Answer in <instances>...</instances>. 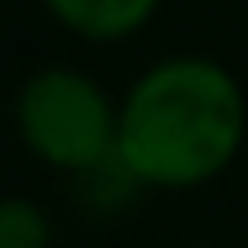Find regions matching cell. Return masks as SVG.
I'll list each match as a JSON object with an SVG mask.
<instances>
[{
  "label": "cell",
  "instance_id": "1",
  "mask_svg": "<svg viewBox=\"0 0 248 248\" xmlns=\"http://www.w3.org/2000/svg\"><path fill=\"white\" fill-rule=\"evenodd\" d=\"M243 141L238 83L209 59H166L117 112V156L146 185H200L219 175Z\"/></svg>",
  "mask_w": 248,
  "mask_h": 248
},
{
  "label": "cell",
  "instance_id": "2",
  "mask_svg": "<svg viewBox=\"0 0 248 248\" xmlns=\"http://www.w3.org/2000/svg\"><path fill=\"white\" fill-rule=\"evenodd\" d=\"M20 137L34 156L63 170H93L117 156V112L102 97V88L83 73L49 68L20 88L15 102Z\"/></svg>",
  "mask_w": 248,
  "mask_h": 248
},
{
  "label": "cell",
  "instance_id": "3",
  "mask_svg": "<svg viewBox=\"0 0 248 248\" xmlns=\"http://www.w3.org/2000/svg\"><path fill=\"white\" fill-rule=\"evenodd\" d=\"M44 5L83 39H122L151 20L156 0H44Z\"/></svg>",
  "mask_w": 248,
  "mask_h": 248
},
{
  "label": "cell",
  "instance_id": "4",
  "mask_svg": "<svg viewBox=\"0 0 248 248\" xmlns=\"http://www.w3.org/2000/svg\"><path fill=\"white\" fill-rule=\"evenodd\" d=\"M0 248H49V219L30 200H0Z\"/></svg>",
  "mask_w": 248,
  "mask_h": 248
}]
</instances>
